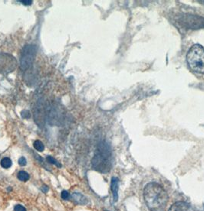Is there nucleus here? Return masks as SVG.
Listing matches in <instances>:
<instances>
[{"instance_id":"obj_1","label":"nucleus","mask_w":204,"mask_h":211,"mask_svg":"<svg viewBox=\"0 0 204 211\" xmlns=\"http://www.w3.org/2000/svg\"><path fill=\"white\" fill-rule=\"evenodd\" d=\"M144 198L151 211H164L168 202V195L164 189L158 183L151 182L144 190Z\"/></svg>"},{"instance_id":"obj_2","label":"nucleus","mask_w":204,"mask_h":211,"mask_svg":"<svg viewBox=\"0 0 204 211\" xmlns=\"http://www.w3.org/2000/svg\"><path fill=\"white\" fill-rule=\"evenodd\" d=\"M111 157V151L109 145L105 142H102L98 145L94 156L92 158V167L98 171L107 173L111 170L112 167Z\"/></svg>"},{"instance_id":"obj_3","label":"nucleus","mask_w":204,"mask_h":211,"mask_svg":"<svg viewBox=\"0 0 204 211\" xmlns=\"http://www.w3.org/2000/svg\"><path fill=\"white\" fill-rule=\"evenodd\" d=\"M189 67L195 72L204 74V48L200 45H194L187 55Z\"/></svg>"},{"instance_id":"obj_4","label":"nucleus","mask_w":204,"mask_h":211,"mask_svg":"<svg viewBox=\"0 0 204 211\" xmlns=\"http://www.w3.org/2000/svg\"><path fill=\"white\" fill-rule=\"evenodd\" d=\"M180 25L187 28H204V18L196 15H182L177 19Z\"/></svg>"},{"instance_id":"obj_5","label":"nucleus","mask_w":204,"mask_h":211,"mask_svg":"<svg viewBox=\"0 0 204 211\" xmlns=\"http://www.w3.org/2000/svg\"><path fill=\"white\" fill-rule=\"evenodd\" d=\"M37 48L35 45H26L23 48L21 57V68L22 70L28 68L35 60Z\"/></svg>"},{"instance_id":"obj_6","label":"nucleus","mask_w":204,"mask_h":211,"mask_svg":"<svg viewBox=\"0 0 204 211\" xmlns=\"http://www.w3.org/2000/svg\"><path fill=\"white\" fill-rule=\"evenodd\" d=\"M168 211H194V210L188 203L177 201L170 207Z\"/></svg>"},{"instance_id":"obj_7","label":"nucleus","mask_w":204,"mask_h":211,"mask_svg":"<svg viewBox=\"0 0 204 211\" xmlns=\"http://www.w3.org/2000/svg\"><path fill=\"white\" fill-rule=\"evenodd\" d=\"M111 189L113 194L114 202H117L118 200V189H119V180L116 177H113L111 178Z\"/></svg>"},{"instance_id":"obj_8","label":"nucleus","mask_w":204,"mask_h":211,"mask_svg":"<svg viewBox=\"0 0 204 211\" xmlns=\"http://www.w3.org/2000/svg\"><path fill=\"white\" fill-rule=\"evenodd\" d=\"M72 199L75 204L79 205H85L88 204V199L81 193L75 192L72 194Z\"/></svg>"},{"instance_id":"obj_9","label":"nucleus","mask_w":204,"mask_h":211,"mask_svg":"<svg viewBox=\"0 0 204 211\" xmlns=\"http://www.w3.org/2000/svg\"><path fill=\"white\" fill-rule=\"evenodd\" d=\"M18 178L19 180H20L21 181H27V180H29V174L28 173H27L25 171H20L18 173L17 175Z\"/></svg>"},{"instance_id":"obj_10","label":"nucleus","mask_w":204,"mask_h":211,"mask_svg":"<svg viewBox=\"0 0 204 211\" xmlns=\"http://www.w3.org/2000/svg\"><path fill=\"white\" fill-rule=\"evenodd\" d=\"M1 166L4 168H9L12 165V160L9 158H4L1 160Z\"/></svg>"},{"instance_id":"obj_11","label":"nucleus","mask_w":204,"mask_h":211,"mask_svg":"<svg viewBox=\"0 0 204 211\" xmlns=\"http://www.w3.org/2000/svg\"><path fill=\"white\" fill-rule=\"evenodd\" d=\"M34 145V148L35 149L38 151H43L44 149H45V145L42 143V142H41L40 140H36L33 144Z\"/></svg>"},{"instance_id":"obj_12","label":"nucleus","mask_w":204,"mask_h":211,"mask_svg":"<svg viewBox=\"0 0 204 211\" xmlns=\"http://www.w3.org/2000/svg\"><path fill=\"white\" fill-rule=\"evenodd\" d=\"M46 159H47V161H48V162H49L50 164H52V165H55L56 166H57L58 168H61V167H62V165H61V164L59 163V162L57 161V160L55 159V158H54L53 157L48 156L46 158Z\"/></svg>"},{"instance_id":"obj_13","label":"nucleus","mask_w":204,"mask_h":211,"mask_svg":"<svg viewBox=\"0 0 204 211\" xmlns=\"http://www.w3.org/2000/svg\"><path fill=\"white\" fill-rule=\"evenodd\" d=\"M61 196H62V198L64 200H68L70 198V194L67 191H63L61 194Z\"/></svg>"},{"instance_id":"obj_14","label":"nucleus","mask_w":204,"mask_h":211,"mask_svg":"<svg viewBox=\"0 0 204 211\" xmlns=\"http://www.w3.org/2000/svg\"><path fill=\"white\" fill-rule=\"evenodd\" d=\"M14 210L15 211H27L26 210V207H24L22 205H20V204L16 205V206L14 207Z\"/></svg>"},{"instance_id":"obj_15","label":"nucleus","mask_w":204,"mask_h":211,"mask_svg":"<svg viewBox=\"0 0 204 211\" xmlns=\"http://www.w3.org/2000/svg\"><path fill=\"white\" fill-rule=\"evenodd\" d=\"M19 165L21 166H25L27 164V161H26V158L25 157H21V158L19 159Z\"/></svg>"},{"instance_id":"obj_16","label":"nucleus","mask_w":204,"mask_h":211,"mask_svg":"<svg viewBox=\"0 0 204 211\" xmlns=\"http://www.w3.org/2000/svg\"><path fill=\"white\" fill-rule=\"evenodd\" d=\"M21 2H22L23 5H29L32 3V1H30V0H25V1H20Z\"/></svg>"},{"instance_id":"obj_17","label":"nucleus","mask_w":204,"mask_h":211,"mask_svg":"<svg viewBox=\"0 0 204 211\" xmlns=\"http://www.w3.org/2000/svg\"><path fill=\"white\" fill-rule=\"evenodd\" d=\"M41 190L42 191V192L43 193H47L48 192V191H49V187H47L46 185H43L42 187V188H41Z\"/></svg>"},{"instance_id":"obj_18","label":"nucleus","mask_w":204,"mask_h":211,"mask_svg":"<svg viewBox=\"0 0 204 211\" xmlns=\"http://www.w3.org/2000/svg\"><path fill=\"white\" fill-rule=\"evenodd\" d=\"M200 2H203V4H204V1H200Z\"/></svg>"},{"instance_id":"obj_19","label":"nucleus","mask_w":204,"mask_h":211,"mask_svg":"<svg viewBox=\"0 0 204 211\" xmlns=\"http://www.w3.org/2000/svg\"><path fill=\"white\" fill-rule=\"evenodd\" d=\"M105 211H108V210H105Z\"/></svg>"}]
</instances>
